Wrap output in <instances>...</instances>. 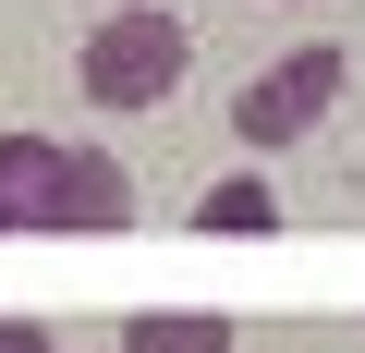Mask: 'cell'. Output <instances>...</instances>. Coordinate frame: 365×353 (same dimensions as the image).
<instances>
[{
  "label": "cell",
  "instance_id": "8",
  "mask_svg": "<svg viewBox=\"0 0 365 353\" xmlns=\"http://www.w3.org/2000/svg\"><path fill=\"white\" fill-rule=\"evenodd\" d=\"M110 353H122V341H110Z\"/></svg>",
  "mask_w": 365,
  "mask_h": 353
},
{
  "label": "cell",
  "instance_id": "3",
  "mask_svg": "<svg viewBox=\"0 0 365 353\" xmlns=\"http://www.w3.org/2000/svg\"><path fill=\"white\" fill-rule=\"evenodd\" d=\"M0 232H61V134H0Z\"/></svg>",
  "mask_w": 365,
  "mask_h": 353
},
{
  "label": "cell",
  "instance_id": "2",
  "mask_svg": "<svg viewBox=\"0 0 365 353\" xmlns=\"http://www.w3.org/2000/svg\"><path fill=\"white\" fill-rule=\"evenodd\" d=\"M341 86H353V49H341V37H304L292 61H268V73L232 98V134H244V146H292V134H317V122H329V98H341Z\"/></svg>",
  "mask_w": 365,
  "mask_h": 353
},
{
  "label": "cell",
  "instance_id": "5",
  "mask_svg": "<svg viewBox=\"0 0 365 353\" xmlns=\"http://www.w3.org/2000/svg\"><path fill=\"white\" fill-rule=\"evenodd\" d=\"M195 232H280V195L256 183V170H232V183L195 195Z\"/></svg>",
  "mask_w": 365,
  "mask_h": 353
},
{
  "label": "cell",
  "instance_id": "4",
  "mask_svg": "<svg viewBox=\"0 0 365 353\" xmlns=\"http://www.w3.org/2000/svg\"><path fill=\"white\" fill-rule=\"evenodd\" d=\"M61 232H134V170L110 146H61Z\"/></svg>",
  "mask_w": 365,
  "mask_h": 353
},
{
  "label": "cell",
  "instance_id": "7",
  "mask_svg": "<svg viewBox=\"0 0 365 353\" xmlns=\"http://www.w3.org/2000/svg\"><path fill=\"white\" fill-rule=\"evenodd\" d=\"M0 353H49V329L37 317H0Z\"/></svg>",
  "mask_w": 365,
  "mask_h": 353
},
{
  "label": "cell",
  "instance_id": "6",
  "mask_svg": "<svg viewBox=\"0 0 365 353\" xmlns=\"http://www.w3.org/2000/svg\"><path fill=\"white\" fill-rule=\"evenodd\" d=\"M122 353H232V317H134Z\"/></svg>",
  "mask_w": 365,
  "mask_h": 353
},
{
  "label": "cell",
  "instance_id": "1",
  "mask_svg": "<svg viewBox=\"0 0 365 353\" xmlns=\"http://www.w3.org/2000/svg\"><path fill=\"white\" fill-rule=\"evenodd\" d=\"M182 61H195L182 13H158V0H122V13L86 37V98H98V110H158V98L182 86Z\"/></svg>",
  "mask_w": 365,
  "mask_h": 353
}]
</instances>
